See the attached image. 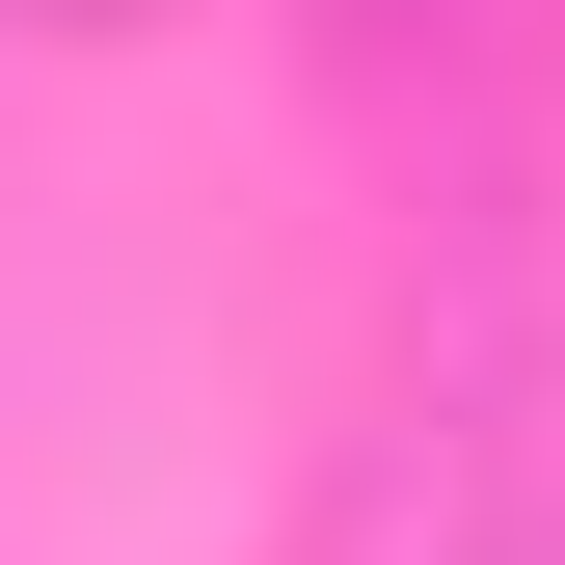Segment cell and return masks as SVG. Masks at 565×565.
<instances>
[{
	"label": "cell",
	"instance_id": "cell-1",
	"mask_svg": "<svg viewBox=\"0 0 565 565\" xmlns=\"http://www.w3.org/2000/svg\"><path fill=\"white\" fill-rule=\"evenodd\" d=\"M54 28H82V0H54Z\"/></svg>",
	"mask_w": 565,
	"mask_h": 565
}]
</instances>
